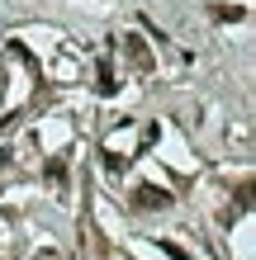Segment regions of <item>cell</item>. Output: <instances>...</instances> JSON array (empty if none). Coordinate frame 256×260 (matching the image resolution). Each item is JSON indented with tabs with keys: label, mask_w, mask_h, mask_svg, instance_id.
Masks as SVG:
<instances>
[{
	"label": "cell",
	"mask_w": 256,
	"mask_h": 260,
	"mask_svg": "<svg viewBox=\"0 0 256 260\" xmlns=\"http://www.w3.org/2000/svg\"><path fill=\"white\" fill-rule=\"evenodd\" d=\"M214 14H218V19H223V24H233V19H242V14H247V10H242V5H218Z\"/></svg>",
	"instance_id": "3"
},
{
	"label": "cell",
	"mask_w": 256,
	"mask_h": 260,
	"mask_svg": "<svg viewBox=\"0 0 256 260\" xmlns=\"http://www.w3.org/2000/svg\"><path fill=\"white\" fill-rule=\"evenodd\" d=\"M100 95H114V71L100 67Z\"/></svg>",
	"instance_id": "4"
},
{
	"label": "cell",
	"mask_w": 256,
	"mask_h": 260,
	"mask_svg": "<svg viewBox=\"0 0 256 260\" xmlns=\"http://www.w3.org/2000/svg\"><path fill=\"white\" fill-rule=\"evenodd\" d=\"M133 204H138V208H166L171 194L157 189V185H138V189H133Z\"/></svg>",
	"instance_id": "1"
},
{
	"label": "cell",
	"mask_w": 256,
	"mask_h": 260,
	"mask_svg": "<svg viewBox=\"0 0 256 260\" xmlns=\"http://www.w3.org/2000/svg\"><path fill=\"white\" fill-rule=\"evenodd\" d=\"M124 166H128V161H124V156H114V151H109V156H104V171H114V175H119V171H124Z\"/></svg>",
	"instance_id": "5"
},
{
	"label": "cell",
	"mask_w": 256,
	"mask_h": 260,
	"mask_svg": "<svg viewBox=\"0 0 256 260\" xmlns=\"http://www.w3.org/2000/svg\"><path fill=\"white\" fill-rule=\"evenodd\" d=\"M124 48H128V57H133V62H138V67H152V52L143 48V38H128Z\"/></svg>",
	"instance_id": "2"
}]
</instances>
